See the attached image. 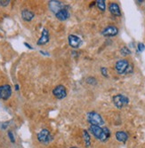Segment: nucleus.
<instances>
[{
	"mask_svg": "<svg viewBox=\"0 0 145 148\" xmlns=\"http://www.w3.org/2000/svg\"><path fill=\"white\" fill-rule=\"evenodd\" d=\"M90 132L93 134L95 138L102 142L107 141L110 136V132L108 128H101L100 126L91 125L89 128Z\"/></svg>",
	"mask_w": 145,
	"mask_h": 148,
	"instance_id": "f257e3e1",
	"label": "nucleus"
},
{
	"mask_svg": "<svg viewBox=\"0 0 145 148\" xmlns=\"http://www.w3.org/2000/svg\"><path fill=\"white\" fill-rule=\"evenodd\" d=\"M115 69L119 75L130 74L134 70L133 66H132L126 60H118L115 65Z\"/></svg>",
	"mask_w": 145,
	"mask_h": 148,
	"instance_id": "f03ea898",
	"label": "nucleus"
},
{
	"mask_svg": "<svg viewBox=\"0 0 145 148\" xmlns=\"http://www.w3.org/2000/svg\"><path fill=\"white\" fill-rule=\"evenodd\" d=\"M87 121L91 125L102 126L104 124V121L102 117L96 112H90L87 114Z\"/></svg>",
	"mask_w": 145,
	"mask_h": 148,
	"instance_id": "7ed1b4c3",
	"label": "nucleus"
},
{
	"mask_svg": "<svg viewBox=\"0 0 145 148\" xmlns=\"http://www.w3.org/2000/svg\"><path fill=\"white\" fill-rule=\"evenodd\" d=\"M113 100V104L115 105V106L118 109H121L125 106H126L129 103V99L123 95V94H117V95H115L112 99Z\"/></svg>",
	"mask_w": 145,
	"mask_h": 148,
	"instance_id": "20e7f679",
	"label": "nucleus"
},
{
	"mask_svg": "<svg viewBox=\"0 0 145 148\" xmlns=\"http://www.w3.org/2000/svg\"><path fill=\"white\" fill-rule=\"evenodd\" d=\"M52 138L50 134V131L47 129H43L40 132L37 134V140L45 145L49 144L52 141Z\"/></svg>",
	"mask_w": 145,
	"mask_h": 148,
	"instance_id": "39448f33",
	"label": "nucleus"
},
{
	"mask_svg": "<svg viewBox=\"0 0 145 148\" xmlns=\"http://www.w3.org/2000/svg\"><path fill=\"white\" fill-rule=\"evenodd\" d=\"M12 95V88L8 84L0 86V99L7 100Z\"/></svg>",
	"mask_w": 145,
	"mask_h": 148,
	"instance_id": "423d86ee",
	"label": "nucleus"
},
{
	"mask_svg": "<svg viewBox=\"0 0 145 148\" xmlns=\"http://www.w3.org/2000/svg\"><path fill=\"white\" fill-rule=\"evenodd\" d=\"M52 94L56 99H62L67 96V90H66V88L63 85H58L52 90Z\"/></svg>",
	"mask_w": 145,
	"mask_h": 148,
	"instance_id": "0eeeda50",
	"label": "nucleus"
},
{
	"mask_svg": "<svg viewBox=\"0 0 145 148\" xmlns=\"http://www.w3.org/2000/svg\"><path fill=\"white\" fill-rule=\"evenodd\" d=\"M104 36H115L118 34V29L116 26H108L102 32Z\"/></svg>",
	"mask_w": 145,
	"mask_h": 148,
	"instance_id": "6e6552de",
	"label": "nucleus"
},
{
	"mask_svg": "<svg viewBox=\"0 0 145 148\" xmlns=\"http://www.w3.org/2000/svg\"><path fill=\"white\" fill-rule=\"evenodd\" d=\"M69 44L72 48H78L82 45V40L80 37H78L77 36L75 35H70L69 37Z\"/></svg>",
	"mask_w": 145,
	"mask_h": 148,
	"instance_id": "1a4fd4ad",
	"label": "nucleus"
},
{
	"mask_svg": "<svg viewBox=\"0 0 145 148\" xmlns=\"http://www.w3.org/2000/svg\"><path fill=\"white\" fill-rule=\"evenodd\" d=\"M50 40V35H49V31L46 29H44L42 31V35L41 37L37 40V45H45L46 44H47Z\"/></svg>",
	"mask_w": 145,
	"mask_h": 148,
	"instance_id": "9d476101",
	"label": "nucleus"
},
{
	"mask_svg": "<svg viewBox=\"0 0 145 148\" xmlns=\"http://www.w3.org/2000/svg\"><path fill=\"white\" fill-rule=\"evenodd\" d=\"M109 10L110 12V13L114 16H117V17H120L121 16V11H120V8H119V5L116 3H111L109 5Z\"/></svg>",
	"mask_w": 145,
	"mask_h": 148,
	"instance_id": "9b49d317",
	"label": "nucleus"
},
{
	"mask_svg": "<svg viewBox=\"0 0 145 148\" xmlns=\"http://www.w3.org/2000/svg\"><path fill=\"white\" fill-rule=\"evenodd\" d=\"M55 16L58 20L60 21H66L69 17H70V13H69V11L68 9L66 8H62L58 12L55 13Z\"/></svg>",
	"mask_w": 145,
	"mask_h": 148,
	"instance_id": "f8f14e48",
	"label": "nucleus"
},
{
	"mask_svg": "<svg viewBox=\"0 0 145 148\" xmlns=\"http://www.w3.org/2000/svg\"><path fill=\"white\" fill-rule=\"evenodd\" d=\"M35 14L34 12L29 9H24L22 12H21V17L24 21H32V19L34 18Z\"/></svg>",
	"mask_w": 145,
	"mask_h": 148,
	"instance_id": "ddd939ff",
	"label": "nucleus"
},
{
	"mask_svg": "<svg viewBox=\"0 0 145 148\" xmlns=\"http://www.w3.org/2000/svg\"><path fill=\"white\" fill-rule=\"evenodd\" d=\"M49 7L52 12H54L55 13L58 12L61 9H62V4L60 1H50L49 3Z\"/></svg>",
	"mask_w": 145,
	"mask_h": 148,
	"instance_id": "4468645a",
	"label": "nucleus"
},
{
	"mask_svg": "<svg viewBox=\"0 0 145 148\" xmlns=\"http://www.w3.org/2000/svg\"><path fill=\"white\" fill-rule=\"evenodd\" d=\"M115 137H116V139L118 142H121V143H124V144H126V142L128 139V135L125 131H117Z\"/></svg>",
	"mask_w": 145,
	"mask_h": 148,
	"instance_id": "2eb2a0df",
	"label": "nucleus"
},
{
	"mask_svg": "<svg viewBox=\"0 0 145 148\" xmlns=\"http://www.w3.org/2000/svg\"><path fill=\"white\" fill-rule=\"evenodd\" d=\"M83 138H84V141H85L86 146L89 147L91 145V137H90L89 133H88V131L86 130H83Z\"/></svg>",
	"mask_w": 145,
	"mask_h": 148,
	"instance_id": "dca6fc26",
	"label": "nucleus"
},
{
	"mask_svg": "<svg viewBox=\"0 0 145 148\" xmlns=\"http://www.w3.org/2000/svg\"><path fill=\"white\" fill-rule=\"evenodd\" d=\"M96 5L102 12H104L105 10H106V5H105L104 0H97V1H96Z\"/></svg>",
	"mask_w": 145,
	"mask_h": 148,
	"instance_id": "f3484780",
	"label": "nucleus"
},
{
	"mask_svg": "<svg viewBox=\"0 0 145 148\" xmlns=\"http://www.w3.org/2000/svg\"><path fill=\"white\" fill-rule=\"evenodd\" d=\"M120 52H121V54H122L123 56H127V55H130V54H131L130 50H129L127 47H126V46H124V47H122V48L120 49Z\"/></svg>",
	"mask_w": 145,
	"mask_h": 148,
	"instance_id": "a211bd4d",
	"label": "nucleus"
},
{
	"mask_svg": "<svg viewBox=\"0 0 145 148\" xmlns=\"http://www.w3.org/2000/svg\"><path fill=\"white\" fill-rule=\"evenodd\" d=\"M86 82L91 85H95L97 84V81H96V79L95 77H88L86 79Z\"/></svg>",
	"mask_w": 145,
	"mask_h": 148,
	"instance_id": "6ab92c4d",
	"label": "nucleus"
},
{
	"mask_svg": "<svg viewBox=\"0 0 145 148\" xmlns=\"http://www.w3.org/2000/svg\"><path fill=\"white\" fill-rule=\"evenodd\" d=\"M101 72H102V75L104 76V77H108V70L106 68H104V66H102V68L101 69Z\"/></svg>",
	"mask_w": 145,
	"mask_h": 148,
	"instance_id": "aec40b11",
	"label": "nucleus"
},
{
	"mask_svg": "<svg viewBox=\"0 0 145 148\" xmlns=\"http://www.w3.org/2000/svg\"><path fill=\"white\" fill-rule=\"evenodd\" d=\"M8 137L11 140L12 143H15V139H14V134H12V131H8Z\"/></svg>",
	"mask_w": 145,
	"mask_h": 148,
	"instance_id": "412c9836",
	"label": "nucleus"
},
{
	"mask_svg": "<svg viewBox=\"0 0 145 148\" xmlns=\"http://www.w3.org/2000/svg\"><path fill=\"white\" fill-rule=\"evenodd\" d=\"M145 50V45H144V44H142V43H139L138 44V51H143Z\"/></svg>",
	"mask_w": 145,
	"mask_h": 148,
	"instance_id": "4be33fe9",
	"label": "nucleus"
},
{
	"mask_svg": "<svg viewBox=\"0 0 145 148\" xmlns=\"http://www.w3.org/2000/svg\"><path fill=\"white\" fill-rule=\"evenodd\" d=\"M9 3H10V1L9 0H0V5H1L2 6H6L7 5H9Z\"/></svg>",
	"mask_w": 145,
	"mask_h": 148,
	"instance_id": "5701e85b",
	"label": "nucleus"
},
{
	"mask_svg": "<svg viewBox=\"0 0 145 148\" xmlns=\"http://www.w3.org/2000/svg\"><path fill=\"white\" fill-rule=\"evenodd\" d=\"M24 45H25V46H27L29 49H32V47H31V46H30V45L28 43H24Z\"/></svg>",
	"mask_w": 145,
	"mask_h": 148,
	"instance_id": "b1692460",
	"label": "nucleus"
},
{
	"mask_svg": "<svg viewBox=\"0 0 145 148\" xmlns=\"http://www.w3.org/2000/svg\"><path fill=\"white\" fill-rule=\"evenodd\" d=\"M15 90H19V85H18V84H16V85H15Z\"/></svg>",
	"mask_w": 145,
	"mask_h": 148,
	"instance_id": "393cba45",
	"label": "nucleus"
},
{
	"mask_svg": "<svg viewBox=\"0 0 145 148\" xmlns=\"http://www.w3.org/2000/svg\"><path fill=\"white\" fill-rule=\"evenodd\" d=\"M70 148H78V147H70Z\"/></svg>",
	"mask_w": 145,
	"mask_h": 148,
	"instance_id": "a878e982",
	"label": "nucleus"
}]
</instances>
